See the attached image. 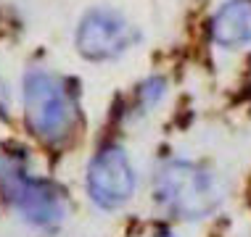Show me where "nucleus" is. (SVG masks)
Segmentation results:
<instances>
[{
    "label": "nucleus",
    "instance_id": "obj_3",
    "mask_svg": "<svg viewBox=\"0 0 251 237\" xmlns=\"http://www.w3.org/2000/svg\"><path fill=\"white\" fill-rule=\"evenodd\" d=\"M24 119L29 132L48 145H61L77 127V103L58 74L32 69L22 82Z\"/></svg>",
    "mask_w": 251,
    "mask_h": 237
},
{
    "label": "nucleus",
    "instance_id": "obj_2",
    "mask_svg": "<svg viewBox=\"0 0 251 237\" xmlns=\"http://www.w3.org/2000/svg\"><path fill=\"white\" fill-rule=\"evenodd\" d=\"M0 195L24 224L50 232L66 219V200L61 190L45 177L29 172V166L16 155L0 158Z\"/></svg>",
    "mask_w": 251,
    "mask_h": 237
},
{
    "label": "nucleus",
    "instance_id": "obj_6",
    "mask_svg": "<svg viewBox=\"0 0 251 237\" xmlns=\"http://www.w3.org/2000/svg\"><path fill=\"white\" fill-rule=\"evenodd\" d=\"M209 37L222 50L251 45V0H227L209 22Z\"/></svg>",
    "mask_w": 251,
    "mask_h": 237
},
{
    "label": "nucleus",
    "instance_id": "obj_1",
    "mask_svg": "<svg viewBox=\"0 0 251 237\" xmlns=\"http://www.w3.org/2000/svg\"><path fill=\"white\" fill-rule=\"evenodd\" d=\"M151 200L167 219L199 224L225 206L227 182L214 166L188 155H167L153 169Z\"/></svg>",
    "mask_w": 251,
    "mask_h": 237
},
{
    "label": "nucleus",
    "instance_id": "obj_4",
    "mask_svg": "<svg viewBox=\"0 0 251 237\" xmlns=\"http://www.w3.org/2000/svg\"><path fill=\"white\" fill-rule=\"evenodd\" d=\"M138 187L140 177L127 148L119 142L98 148L85 169V193L93 206L103 214L122 211L135 200Z\"/></svg>",
    "mask_w": 251,
    "mask_h": 237
},
{
    "label": "nucleus",
    "instance_id": "obj_8",
    "mask_svg": "<svg viewBox=\"0 0 251 237\" xmlns=\"http://www.w3.org/2000/svg\"><path fill=\"white\" fill-rule=\"evenodd\" d=\"M146 237H180L175 229H167V227H161V229H153L151 235H146Z\"/></svg>",
    "mask_w": 251,
    "mask_h": 237
},
{
    "label": "nucleus",
    "instance_id": "obj_5",
    "mask_svg": "<svg viewBox=\"0 0 251 237\" xmlns=\"http://www.w3.org/2000/svg\"><path fill=\"white\" fill-rule=\"evenodd\" d=\"M74 43L87 61H114L138 43V29L114 8H90L79 19Z\"/></svg>",
    "mask_w": 251,
    "mask_h": 237
},
{
    "label": "nucleus",
    "instance_id": "obj_7",
    "mask_svg": "<svg viewBox=\"0 0 251 237\" xmlns=\"http://www.w3.org/2000/svg\"><path fill=\"white\" fill-rule=\"evenodd\" d=\"M167 98V79L153 74L135 87V116H148Z\"/></svg>",
    "mask_w": 251,
    "mask_h": 237
}]
</instances>
